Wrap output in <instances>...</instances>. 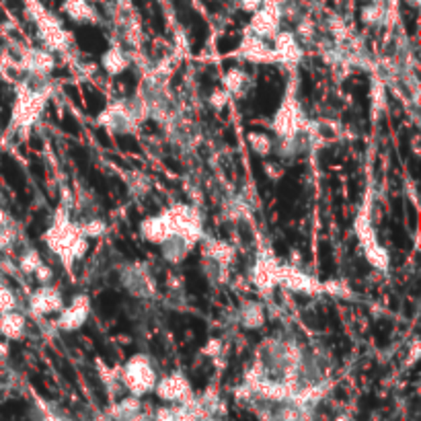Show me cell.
I'll return each mask as SVG.
<instances>
[{
	"label": "cell",
	"mask_w": 421,
	"mask_h": 421,
	"mask_svg": "<svg viewBox=\"0 0 421 421\" xmlns=\"http://www.w3.org/2000/svg\"><path fill=\"white\" fill-rule=\"evenodd\" d=\"M140 235L153 245H162L173 237H181L193 245L204 238L202 214L189 204H173L140 222Z\"/></svg>",
	"instance_id": "1"
},
{
	"label": "cell",
	"mask_w": 421,
	"mask_h": 421,
	"mask_svg": "<svg viewBox=\"0 0 421 421\" xmlns=\"http://www.w3.org/2000/svg\"><path fill=\"white\" fill-rule=\"evenodd\" d=\"M44 242L66 269H72V265L80 261L89 249V238L82 235L79 222L70 220L64 206L53 214L52 224L44 233Z\"/></svg>",
	"instance_id": "2"
},
{
	"label": "cell",
	"mask_w": 421,
	"mask_h": 421,
	"mask_svg": "<svg viewBox=\"0 0 421 421\" xmlns=\"http://www.w3.org/2000/svg\"><path fill=\"white\" fill-rule=\"evenodd\" d=\"M50 99V86L48 82L44 84V79L37 86H31L23 82L17 89V99L13 107V119H11V130L13 132H29L41 117V111Z\"/></svg>",
	"instance_id": "3"
},
{
	"label": "cell",
	"mask_w": 421,
	"mask_h": 421,
	"mask_svg": "<svg viewBox=\"0 0 421 421\" xmlns=\"http://www.w3.org/2000/svg\"><path fill=\"white\" fill-rule=\"evenodd\" d=\"M148 119V107L146 103L136 97V99H122V101H113L111 105H107L99 115H97V124L101 128H105L109 132L115 134H132L136 128Z\"/></svg>",
	"instance_id": "4"
},
{
	"label": "cell",
	"mask_w": 421,
	"mask_h": 421,
	"mask_svg": "<svg viewBox=\"0 0 421 421\" xmlns=\"http://www.w3.org/2000/svg\"><path fill=\"white\" fill-rule=\"evenodd\" d=\"M157 380V370L153 366V360L146 354H134L132 358L119 368V382H122V387L130 395L138 396V399L150 395L155 391Z\"/></svg>",
	"instance_id": "5"
},
{
	"label": "cell",
	"mask_w": 421,
	"mask_h": 421,
	"mask_svg": "<svg viewBox=\"0 0 421 421\" xmlns=\"http://www.w3.org/2000/svg\"><path fill=\"white\" fill-rule=\"evenodd\" d=\"M309 119L302 111V105L296 97V86L288 84L286 97L282 101V105L278 107L273 119H271V130L280 138H296L302 132H306Z\"/></svg>",
	"instance_id": "6"
},
{
	"label": "cell",
	"mask_w": 421,
	"mask_h": 421,
	"mask_svg": "<svg viewBox=\"0 0 421 421\" xmlns=\"http://www.w3.org/2000/svg\"><path fill=\"white\" fill-rule=\"evenodd\" d=\"M31 15H33V21L37 25L39 31V37L46 46V50H52V52H64L70 48V33L60 25V21L53 17L52 13H48L46 8H41L37 2L31 4Z\"/></svg>",
	"instance_id": "7"
},
{
	"label": "cell",
	"mask_w": 421,
	"mask_h": 421,
	"mask_svg": "<svg viewBox=\"0 0 421 421\" xmlns=\"http://www.w3.org/2000/svg\"><path fill=\"white\" fill-rule=\"evenodd\" d=\"M282 17H284V2H280V0H264V4L257 11L251 13V21H249V27H247V33L271 41L276 37V33L280 31Z\"/></svg>",
	"instance_id": "8"
},
{
	"label": "cell",
	"mask_w": 421,
	"mask_h": 421,
	"mask_svg": "<svg viewBox=\"0 0 421 421\" xmlns=\"http://www.w3.org/2000/svg\"><path fill=\"white\" fill-rule=\"evenodd\" d=\"M91 315V298L89 294H77L68 304L62 306V311L58 313L56 318V329L64 331V333H72L84 327V323L89 320Z\"/></svg>",
	"instance_id": "9"
},
{
	"label": "cell",
	"mask_w": 421,
	"mask_h": 421,
	"mask_svg": "<svg viewBox=\"0 0 421 421\" xmlns=\"http://www.w3.org/2000/svg\"><path fill=\"white\" fill-rule=\"evenodd\" d=\"M153 393L162 403H185V401L193 399L191 382L187 380L183 372H171V374H164L162 378H158Z\"/></svg>",
	"instance_id": "10"
},
{
	"label": "cell",
	"mask_w": 421,
	"mask_h": 421,
	"mask_svg": "<svg viewBox=\"0 0 421 421\" xmlns=\"http://www.w3.org/2000/svg\"><path fill=\"white\" fill-rule=\"evenodd\" d=\"M278 286L286 288L296 294H320L323 284L316 280L315 276H309L300 267L294 265H280V276H278Z\"/></svg>",
	"instance_id": "11"
},
{
	"label": "cell",
	"mask_w": 421,
	"mask_h": 421,
	"mask_svg": "<svg viewBox=\"0 0 421 421\" xmlns=\"http://www.w3.org/2000/svg\"><path fill=\"white\" fill-rule=\"evenodd\" d=\"M62 306H64L62 292L50 284H39V288L33 290L29 296V313L33 316H48L60 313Z\"/></svg>",
	"instance_id": "12"
},
{
	"label": "cell",
	"mask_w": 421,
	"mask_h": 421,
	"mask_svg": "<svg viewBox=\"0 0 421 421\" xmlns=\"http://www.w3.org/2000/svg\"><path fill=\"white\" fill-rule=\"evenodd\" d=\"M122 286L128 290L132 296L138 298H153L157 294V286L153 276L146 271V267L138 264H130L122 271Z\"/></svg>",
	"instance_id": "13"
},
{
	"label": "cell",
	"mask_w": 421,
	"mask_h": 421,
	"mask_svg": "<svg viewBox=\"0 0 421 421\" xmlns=\"http://www.w3.org/2000/svg\"><path fill=\"white\" fill-rule=\"evenodd\" d=\"M271 50H273V64H284L288 68H296L302 60V48L296 39L294 33L290 31H278L276 37L271 39Z\"/></svg>",
	"instance_id": "14"
},
{
	"label": "cell",
	"mask_w": 421,
	"mask_h": 421,
	"mask_svg": "<svg viewBox=\"0 0 421 421\" xmlns=\"http://www.w3.org/2000/svg\"><path fill=\"white\" fill-rule=\"evenodd\" d=\"M280 265L276 255L271 251H264L259 253V257L255 259L253 271H251V280L257 288L261 290L264 294H267L269 290H273L278 286V276H280Z\"/></svg>",
	"instance_id": "15"
},
{
	"label": "cell",
	"mask_w": 421,
	"mask_h": 421,
	"mask_svg": "<svg viewBox=\"0 0 421 421\" xmlns=\"http://www.w3.org/2000/svg\"><path fill=\"white\" fill-rule=\"evenodd\" d=\"M53 66L56 62H53L52 52L46 48H29L19 58V68H23L33 79H48Z\"/></svg>",
	"instance_id": "16"
},
{
	"label": "cell",
	"mask_w": 421,
	"mask_h": 421,
	"mask_svg": "<svg viewBox=\"0 0 421 421\" xmlns=\"http://www.w3.org/2000/svg\"><path fill=\"white\" fill-rule=\"evenodd\" d=\"M237 56L245 62L251 64H273V50H271V41L255 37V35H245L240 48L237 50Z\"/></svg>",
	"instance_id": "17"
},
{
	"label": "cell",
	"mask_w": 421,
	"mask_h": 421,
	"mask_svg": "<svg viewBox=\"0 0 421 421\" xmlns=\"http://www.w3.org/2000/svg\"><path fill=\"white\" fill-rule=\"evenodd\" d=\"M202 240H204V259L216 265L218 269H226L235 257V249L226 240H214V238H202Z\"/></svg>",
	"instance_id": "18"
},
{
	"label": "cell",
	"mask_w": 421,
	"mask_h": 421,
	"mask_svg": "<svg viewBox=\"0 0 421 421\" xmlns=\"http://www.w3.org/2000/svg\"><path fill=\"white\" fill-rule=\"evenodd\" d=\"M27 333V318L17 309L0 315V335L6 342H21Z\"/></svg>",
	"instance_id": "19"
},
{
	"label": "cell",
	"mask_w": 421,
	"mask_h": 421,
	"mask_svg": "<svg viewBox=\"0 0 421 421\" xmlns=\"http://www.w3.org/2000/svg\"><path fill=\"white\" fill-rule=\"evenodd\" d=\"M101 66L109 77H119L130 68V58L124 52L122 46H111L103 56H101Z\"/></svg>",
	"instance_id": "20"
},
{
	"label": "cell",
	"mask_w": 421,
	"mask_h": 421,
	"mask_svg": "<svg viewBox=\"0 0 421 421\" xmlns=\"http://www.w3.org/2000/svg\"><path fill=\"white\" fill-rule=\"evenodd\" d=\"M193 247H195V245L189 242V240H185V238L173 237L160 245V251H162V257H164L169 264L179 265L183 264L185 257L193 251Z\"/></svg>",
	"instance_id": "21"
},
{
	"label": "cell",
	"mask_w": 421,
	"mask_h": 421,
	"mask_svg": "<svg viewBox=\"0 0 421 421\" xmlns=\"http://www.w3.org/2000/svg\"><path fill=\"white\" fill-rule=\"evenodd\" d=\"M265 323V311L259 302L247 300L238 309V325L242 329H261Z\"/></svg>",
	"instance_id": "22"
},
{
	"label": "cell",
	"mask_w": 421,
	"mask_h": 421,
	"mask_svg": "<svg viewBox=\"0 0 421 421\" xmlns=\"http://www.w3.org/2000/svg\"><path fill=\"white\" fill-rule=\"evenodd\" d=\"M142 413V403L138 396H124L119 399L111 409H109V421H124L130 420L134 415Z\"/></svg>",
	"instance_id": "23"
},
{
	"label": "cell",
	"mask_w": 421,
	"mask_h": 421,
	"mask_svg": "<svg viewBox=\"0 0 421 421\" xmlns=\"http://www.w3.org/2000/svg\"><path fill=\"white\" fill-rule=\"evenodd\" d=\"M64 11L77 23H95L97 13L89 4V0H64Z\"/></svg>",
	"instance_id": "24"
},
{
	"label": "cell",
	"mask_w": 421,
	"mask_h": 421,
	"mask_svg": "<svg viewBox=\"0 0 421 421\" xmlns=\"http://www.w3.org/2000/svg\"><path fill=\"white\" fill-rule=\"evenodd\" d=\"M251 84V79L245 70L240 68H233L224 75V89L231 93V95H245L247 93V86Z\"/></svg>",
	"instance_id": "25"
},
{
	"label": "cell",
	"mask_w": 421,
	"mask_h": 421,
	"mask_svg": "<svg viewBox=\"0 0 421 421\" xmlns=\"http://www.w3.org/2000/svg\"><path fill=\"white\" fill-rule=\"evenodd\" d=\"M247 142L251 146V150L257 155V157H269L273 153V140L264 132H251L247 136Z\"/></svg>",
	"instance_id": "26"
},
{
	"label": "cell",
	"mask_w": 421,
	"mask_h": 421,
	"mask_svg": "<svg viewBox=\"0 0 421 421\" xmlns=\"http://www.w3.org/2000/svg\"><path fill=\"white\" fill-rule=\"evenodd\" d=\"M44 265V259H41V255L35 251V249H27L21 253V257H19V264H17V269L23 273V276H33L39 267Z\"/></svg>",
	"instance_id": "27"
},
{
	"label": "cell",
	"mask_w": 421,
	"mask_h": 421,
	"mask_svg": "<svg viewBox=\"0 0 421 421\" xmlns=\"http://www.w3.org/2000/svg\"><path fill=\"white\" fill-rule=\"evenodd\" d=\"M362 21H364L366 25H384V21H387V6H384L382 2L370 4V6H366V8L362 11Z\"/></svg>",
	"instance_id": "28"
},
{
	"label": "cell",
	"mask_w": 421,
	"mask_h": 421,
	"mask_svg": "<svg viewBox=\"0 0 421 421\" xmlns=\"http://www.w3.org/2000/svg\"><path fill=\"white\" fill-rule=\"evenodd\" d=\"M79 226L86 238H101L107 231V224L101 218H89L84 222H79Z\"/></svg>",
	"instance_id": "29"
},
{
	"label": "cell",
	"mask_w": 421,
	"mask_h": 421,
	"mask_svg": "<svg viewBox=\"0 0 421 421\" xmlns=\"http://www.w3.org/2000/svg\"><path fill=\"white\" fill-rule=\"evenodd\" d=\"M17 304H19L17 294L8 288L4 282H0V315H2V313H8V311H15Z\"/></svg>",
	"instance_id": "30"
},
{
	"label": "cell",
	"mask_w": 421,
	"mask_h": 421,
	"mask_svg": "<svg viewBox=\"0 0 421 421\" xmlns=\"http://www.w3.org/2000/svg\"><path fill=\"white\" fill-rule=\"evenodd\" d=\"M228 97H231V93L226 91V89H218V91H214L210 97V103L216 109H222V107L228 103Z\"/></svg>",
	"instance_id": "31"
},
{
	"label": "cell",
	"mask_w": 421,
	"mask_h": 421,
	"mask_svg": "<svg viewBox=\"0 0 421 421\" xmlns=\"http://www.w3.org/2000/svg\"><path fill=\"white\" fill-rule=\"evenodd\" d=\"M33 278L39 282V284H50L52 282V278H53V271H52V267L50 265H41L35 273H33Z\"/></svg>",
	"instance_id": "32"
},
{
	"label": "cell",
	"mask_w": 421,
	"mask_h": 421,
	"mask_svg": "<svg viewBox=\"0 0 421 421\" xmlns=\"http://www.w3.org/2000/svg\"><path fill=\"white\" fill-rule=\"evenodd\" d=\"M238 6L242 8V11H247V13H253V11H257L261 4H264V0H237Z\"/></svg>",
	"instance_id": "33"
},
{
	"label": "cell",
	"mask_w": 421,
	"mask_h": 421,
	"mask_svg": "<svg viewBox=\"0 0 421 421\" xmlns=\"http://www.w3.org/2000/svg\"><path fill=\"white\" fill-rule=\"evenodd\" d=\"M204 421H222V420H218V417H214V415H210V417H206Z\"/></svg>",
	"instance_id": "34"
}]
</instances>
